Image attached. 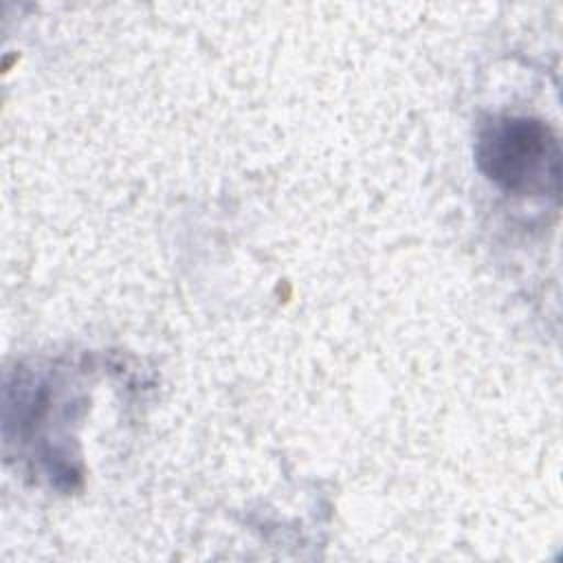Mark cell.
I'll return each mask as SVG.
<instances>
[{
  "mask_svg": "<svg viewBox=\"0 0 563 563\" xmlns=\"http://www.w3.org/2000/svg\"><path fill=\"white\" fill-rule=\"evenodd\" d=\"M477 161L488 178L517 194H556L561 152L548 125L534 119L490 121L477 143Z\"/></svg>",
  "mask_w": 563,
  "mask_h": 563,
  "instance_id": "6da1fadb",
  "label": "cell"
}]
</instances>
